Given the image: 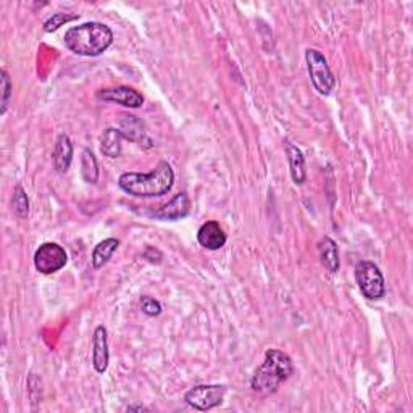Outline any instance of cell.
<instances>
[{
	"mask_svg": "<svg viewBox=\"0 0 413 413\" xmlns=\"http://www.w3.org/2000/svg\"><path fill=\"white\" fill-rule=\"evenodd\" d=\"M355 279L362 294L370 300H378L386 293L385 278L378 266L368 260H362L355 266Z\"/></svg>",
	"mask_w": 413,
	"mask_h": 413,
	"instance_id": "5b68a950",
	"label": "cell"
},
{
	"mask_svg": "<svg viewBox=\"0 0 413 413\" xmlns=\"http://www.w3.org/2000/svg\"><path fill=\"white\" fill-rule=\"evenodd\" d=\"M68 262V255L62 246L56 242H44L34 253V266L42 275H52L63 268Z\"/></svg>",
	"mask_w": 413,
	"mask_h": 413,
	"instance_id": "52a82bcc",
	"label": "cell"
},
{
	"mask_svg": "<svg viewBox=\"0 0 413 413\" xmlns=\"http://www.w3.org/2000/svg\"><path fill=\"white\" fill-rule=\"evenodd\" d=\"M123 139L125 137L120 132V130L107 127L100 136V152L105 157L117 159V157L121 155V141H123Z\"/></svg>",
	"mask_w": 413,
	"mask_h": 413,
	"instance_id": "9a60e30c",
	"label": "cell"
},
{
	"mask_svg": "<svg viewBox=\"0 0 413 413\" xmlns=\"http://www.w3.org/2000/svg\"><path fill=\"white\" fill-rule=\"evenodd\" d=\"M52 160H53V167H56V169L60 174L68 172L71 160H73V144L68 135H60L57 137L56 149H53V154H52Z\"/></svg>",
	"mask_w": 413,
	"mask_h": 413,
	"instance_id": "4fadbf2b",
	"label": "cell"
},
{
	"mask_svg": "<svg viewBox=\"0 0 413 413\" xmlns=\"http://www.w3.org/2000/svg\"><path fill=\"white\" fill-rule=\"evenodd\" d=\"M81 174L86 183L94 184L99 179V165H97V160L93 152L89 149L83 150L81 155Z\"/></svg>",
	"mask_w": 413,
	"mask_h": 413,
	"instance_id": "ac0fdd59",
	"label": "cell"
},
{
	"mask_svg": "<svg viewBox=\"0 0 413 413\" xmlns=\"http://www.w3.org/2000/svg\"><path fill=\"white\" fill-rule=\"evenodd\" d=\"M127 410L132 412V410H137V412H142V410H147L145 407H127Z\"/></svg>",
	"mask_w": 413,
	"mask_h": 413,
	"instance_id": "603a6c76",
	"label": "cell"
},
{
	"mask_svg": "<svg viewBox=\"0 0 413 413\" xmlns=\"http://www.w3.org/2000/svg\"><path fill=\"white\" fill-rule=\"evenodd\" d=\"M78 18H80V15H68V14H56V15H52L44 23V31L46 33L57 31V29L60 26H63L65 23H70L73 20H78Z\"/></svg>",
	"mask_w": 413,
	"mask_h": 413,
	"instance_id": "ffe728a7",
	"label": "cell"
},
{
	"mask_svg": "<svg viewBox=\"0 0 413 413\" xmlns=\"http://www.w3.org/2000/svg\"><path fill=\"white\" fill-rule=\"evenodd\" d=\"M141 308L142 312L147 315V317H157V315L162 313V305L159 300H155L154 297L144 296L141 299Z\"/></svg>",
	"mask_w": 413,
	"mask_h": 413,
	"instance_id": "7402d4cb",
	"label": "cell"
},
{
	"mask_svg": "<svg viewBox=\"0 0 413 413\" xmlns=\"http://www.w3.org/2000/svg\"><path fill=\"white\" fill-rule=\"evenodd\" d=\"M284 149H286L289 167H291V178H293L294 184L300 186L305 183L307 169H305V159H303L300 149L293 142H284Z\"/></svg>",
	"mask_w": 413,
	"mask_h": 413,
	"instance_id": "5bb4252c",
	"label": "cell"
},
{
	"mask_svg": "<svg viewBox=\"0 0 413 413\" xmlns=\"http://www.w3.org/2000/svg\"><path fill=\"white\" fill-rule=\"evenodd\" d=\"M318 251H320L321 263H323L325 268L330 273H338V270H339V251H338L336 242H334L331 238H328V236H325V238L320 241Z\"/></svg>",
	"mask_w": 413,
	"mask_h": 413,
	"instance_id": "2e32d148",
	"label": "cell"
},
{
	"mask_svg": "<svg viewBox=\"0 0 413 413\" xmlns=\"http://www.w3.org/2000/svg\"><path fill=\"white\" fill-rule=\"evenodd\" d=\"M226 394V387L220 385H200L196 387H191L189 391L184 394V400L187 405L192 409L206 412L210 409L220 405Z\"/></svg>",
	"mask_w": 413,
	"mask_h": 413,
	"instance_id": "8992f818",
	"label": "cell"
},
{
	"mask_svg": "<svg viewBox=\"0 0 413 413\" xmlns=\"http://www.w3.org/2000/svg\"><path fill=\"white\" fill-rule=\"evenodd\" d=\"M294 373V363L288 354L281 350L270 349L266 350L265 360L262 365L257 368L251 380V387L253 392L260 396H270L276 392L278 386L283 381L291 378Z\"/></svg>",
	"mask_w": 413,
	"mask_h": 413,
	"instance_id": "3957f363",
	"label": "cell"
},
{
	"mask_svg": "<svg viewBox=\"0 0 413 413\" xmlns=\"http://www.w3.org/2000/svg\"><path fill=\"white\" fill-rule=\"evenodd\" d=\"M197 241L206 251H218L226 244V233L218 221H206L199 229Z\"/></svg>",
	"mask_w": 413,
	"mask_h": 413,
	"instance_id": "9c48e42d",
	"label": "cell"
},
{
	"mask_svg": "<svg viewBox=\"0 0 413 413\" xmlns=\"http://www.w3.org/2000/svg\"><path fill=\"white\" fill-rule=\"evenodd\" d=\"M118 246H120V241L115 239V238H108L105 241L99 242L93 252V258H90L93 260L94 268H97V270L102 268V266L112 258V255L115 251H117Z\"/></svg>",
	"mask_w": 413,
	"mask_h": 413,
	"instance_id": "e0dca14e",
	"label": "cell"
},
{
	"mask_svg": "<svg viewBox=\"0 0 413 413\" xmlns=\"http://www.w3.org/2000/svg\"><path fill=\"white\" fill-rule=\"evenodd\" d=\"M97 97H99L100 100L115 102V103H120V105L130 107V108H139V107L144 105L142 94L137 93L136 89L127 88V86L100 89L99 93H97Z\"/></svg>",
	"mask_w": 413,
	"mask_h": 413,
	"instance_id": "ba28073f",
	"label": "cell"
},
{
	"mask_svg": "<svg viewBox=\"0 0 413 413\" xmlns=\"http://www.w3.org/2000/svg\"><path fill=\"white\" fill-rule=\"evenodd\" d=\"M11 90H14V84H11V80L9 76V73L2 70V107H0V113L5 115L11 97Z\"/></svg>",
	"mask_w": 413,
	"mask_h": 413,
	"instance_id": "44dd1931",
	"label": "cell"
},
{
	"mask_svg": "<svg viewBox=\"0 0 413 413\" xmlns=\"http://www.w3.org/2000/svg\"><path fill=\"white\" fill-rule=\"evenodd\" d=\"M94 350H93V365L97 373H105L108 368V339H107V328L97 326L94 331Z\"/></svg>",
	"mask_w": 413,
	"mask_h": 413,
	"instance_id": "8fae6325",
	"label": "cell"
},
{
	"mask_svg": "<svg viewBox=\"0 0 413 413\" xmlns=\"http://www.w3.org/2000/svg\"><path fill=\"white\" fill-rule=\"evenodd\" d=\"M11 209H14L15 215L18 218H26L29 214V199L24 192L23 186H16L14 191V197H11Z\"/></svg>",
	"mask_w": 413,
	"mask_h": 413,
	"instance_id": "d6986e66",
	"label": "cell"
},
{
	"mask_svg": "<svg viewBox=\"0 0 413 413\" xmlns=\"http://www.w3.org/2000/svg\"><path fill=\"white\" fill-rule=\"evenodd\" d=\"M113 42L112 29L103 23L90 21L73 26L65 34V46L76 56L97 57Z\"/></svg>",
	"mask_w": 413,
	"mask_h": 413,
	"instance_id": "7a4b0ae2",
	"label": "cell"
},
{
	"mask_svg": "<svg viewBox=\"0 0 413 413\" xmlns=\"http://www.w3.org/2000/svg\"><path fill=\"white\" fill-rule=\"evenodd\" d=\"M191 210V200L186 192H179L178 196L173 197L168 204L162 205L159 210L155 211V216L160 220H181V218L187 216Z\"/></svg>",
	"mask_w": 413,
	"mask_h": 413,
	"instance_id": "30bf717a",
	"label": "cell"
},
{
	"mask_svg": "<svg viewBox=\"0 0 413 413\" xmlns=\"http://www.w3.org/2000/svg\"><path fill=\"white\" fill-rule=\"evenodd\" d=\"M120 132L123 135L125 139L136 144H150V139L145 136V125L142 120H139L132 115H123L120 118ZM152 145V144H150Z\"/></svg>",
	"mask_w": 413,
	"mask_h": 413,
	"instance_id": "7c38bea8",
	"label": "cell"
},
{
	"mask_svg": "<svg viewBox=\"0 0 413 413\" xmlns=\"http://www.w3.org/2000/svg\"><path fill=\"white\" fill-rule=\"evenodd\" d=\"M174 173L168 162L162 160L154 172L142 173H123L118 179V186L126 194L135 197H160L173 187Z\"/></svg>",
	"mask_w": 413,
	"mask_h": 413,
	"instance_id": "6da1fadb",
	"label": "cell"
},
{
	"mask_svg": "<svg viewBox=\"0 0 413 413\" xmlns=\"http://www.w3.org/2000/svg\"><path fill=\"white\" fill-rule=\"evenodd\" d=\"M305 60L313 88L317 89L321 95H330L334 86H336V78H334L323 53L317 51V48H307Z\"/></svg>",
	"mask_w": 413,
	"mask_h": 413,
	"instance_id": "277c9868",
	"label": "cell"
}]
</instances>
